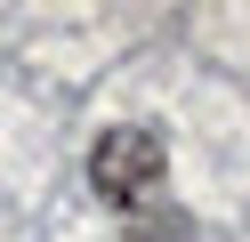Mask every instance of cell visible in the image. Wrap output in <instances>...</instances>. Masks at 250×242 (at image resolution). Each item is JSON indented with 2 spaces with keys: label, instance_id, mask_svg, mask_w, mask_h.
<instances>
[{
  "label": "cell",
  "instance_id": "1",
  "mask_svg": "<svg viewBox=\"0 0 250 242\" xmlns=\"http://www.w3.org/2000/svg\"><path fill=\"white\" fill-rule=\"evenodd\" d=\"M89 177H97L105 202L146 210V194L162 186V137H153V129H105L97 154H89Z\"/></svg>",
  "mask_w": 250,
  "mask_h": 242
}]
</instances>
